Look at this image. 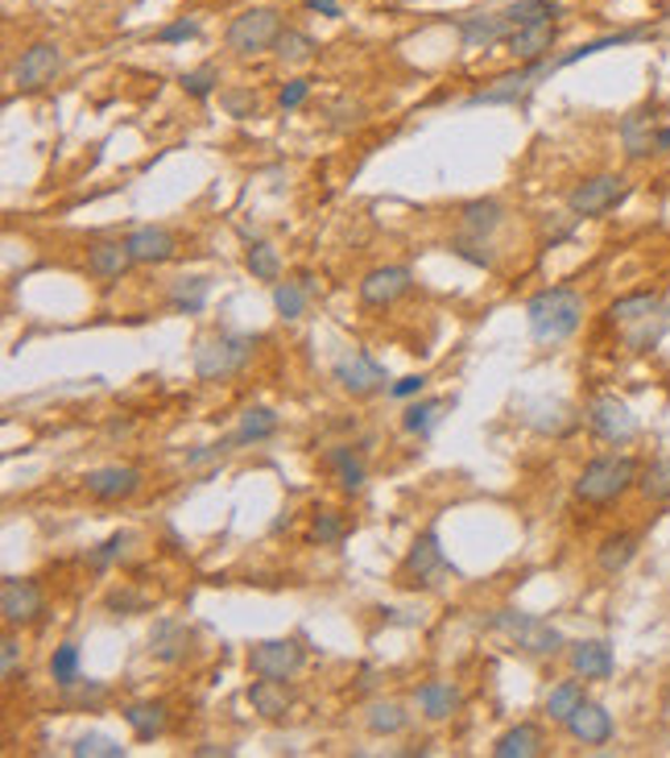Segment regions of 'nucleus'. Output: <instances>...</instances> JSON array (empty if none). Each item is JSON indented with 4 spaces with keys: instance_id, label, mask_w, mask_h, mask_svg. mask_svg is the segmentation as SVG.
Masks as SVG:
<instances>
[{
    "instance_id": "nucleus-1",
    "label": "nucleus",
    "mask_w": 670,
    "mask_h": 758,
    "mask_svg": "<svg viewBox=\"0 0 670 758\" xmlns=\"http://www.w3.org/2000/svg\"><path fill=\"white\" fill-rule=\"evenodd\" d=\"M526 324H530V336L538 345H563L579 332L584 324V295L571 290V286H550V290H538L526 303Z\"/></svg>"
},
{
    "instance_id": "nucleus-2",
    "label": "nucleus",
    "mask_w": 670,
    "mask_h": 758,
    "mask_svg": "<svg viewBox=\"0 0 670 758\" xmlns=\"http://www.w3.org/2000/svg\"><path fill=\"white\" fill-rule=\"evenodd\" d=\"M638 477H641V469L633 457H596L579 469L576 498L584 505H608V502H617L625 490H633Z\"/></svg>"
},
{
    "instance_id": "nucleus-3",
    "label": "nucleus",
    "mask_w": 670,
    "mask_h": 758,
    "mask_svg": "<svg viewBox=\"0 0 670 758\" xmlns=\"http://www.w3.org/2000/svg\"><path fill=\"white\" fill-rule=\"evenodd\" d=\"M488 631H497L501 638H509L522 655H534V659H550L567 647L559 626H550L546 617L538 614H522V610H497L488 617Z\"/></svg>"
},
{
    "instance_id": "nucleus-4",
    "label": "nucleus",
    "mask_w": 670,
    "mask_h": 758,
    "mask_svg": "<svg viewBox=\"0 0 670 758\" xmlns=\"http://www.w3.org/2000/svg\"><path fill=\"white\" fill-rule=\"evenodd\" d=\"M252 357V336H240V332H216V336H203L199 345H195V357H190V369H195V378L199 381H224L240 373Z\"/></svg>"
},
{
    "instance_id": "nucleus-5",
    "label": "nucleus",
    "mask_w": 670,
    "mask_h": 758,
    "mask_svg": "<svg viewBox=\"0 0 670 758\" xmlns=\"http://www.w3.org/2000/svg\"><path fill=\"white\" fill-rule=\"evenodd\" d=\"M455 576V564L443 555V543H439L435 531H422L414 543H410V552L405 560L398 564V585L402 588H439L443 581H452Z\"/></svg>"
},
{
    "instance_id": "nucleus-6",
    "label": "nucleus",
    "mask_w": 670,
    "mask_h": 758,
    "mask_svg": "<svg viewBox=\"0 0 670 758\" xmlns=\"http://www.w3.org/2000/svg\"><path fill=\"white\" fill-rule=\"evenodd\" d=\"M281 30H286V25H281L278 9H269V4H261V9H245L240 17H233V25L224 33V47L233 50L236 59H257V54H266V50L278 47Z\"/></svg>"
},
{
    "instance_id": "nucleus-7",
    "label": "nucleus",
    "mask_w": 670,
    "mask_h": 758,
    "mask_svg": "<svg viewBox=\"0 0 670 758\" xmlns=\"http://www.w3.org/2000/svg\"><path fill=\"white\" fill-rule=\"evenodd\" d=\"M559 66H555V59H538V63H526L522 71H509V75H501V80H493L488 88H481V92L468 95V109H493V104H526L530 100V92L538 88L543 80H550Z\"/></svg>"
},
{
    "instance_id": "nucleus-8",
    "label": "nucleus",
    "mask_w": 670,
    "mask_h": 758,
    "mask_svg": "<svg viewBox=\"0 0 670 758\" xmlns=\"http://www.w3.org/2000/svg\"><path fill=\"white\" fill-rule=\"evenodd\" d=\"M629 178L625 174H592L567 191V212H576L579 221H596L612 207H621L629 199Z\"/></svg>"
},
{
    "instance_id": "nucleus-9",
    "label": "nucleus",
    "mask_w": 670,
    "mask_h": 758,
    "mask_svg": "<svg viewBox=\"0 0 670 758\" xmlns=\"http://www.w3.org/2000/svg\"><path fill=\"white\" fill-rule=\"evenodd\" d=\"M588 427H592L596 436L605 443H612V448H625V443L638 440V414H633V407L625 402V398L617 395H600L588 402Z\"/></svg>"
},
{
    "instance_id": "nucleus-10",
    "label": "nucleus",
    "mask_w": 670,
    "mask_h": 758,
    "mask_svg": "<svg viewBox=\"0 0 670 758\" xmlns=\"http://www.w3.org/2000/svg\"><path fill=\"white\" fill-rule=\"evenodd\" d=\"M331 381L340 386L343 395L352 398H369L377 395V390H385V365L373 361L364 348H348L343 357H336V365H331Z\"/></svg>"
},
{
    "instance_id": "nucleus-11",
    "label": "nucleus",
    "mask_w": 670,
    "mask_h": 758,
    "mask_svg": "<svg viewBox=\"0 0 670 758\" xmlns=\"http://www.w3.org/2000/svg\"><path fill=\"white\" fill-rule=\"evenodd\" d=\"M307 667V647L298 638H266L249 647V672L266 679H295Z\"/></svg>"
},
{
    "instance_id": "nucleus-12",
    "label": "nucleus",
    "mask_w": 670,
    "mask_h": 758,
    "mask_svg": "<svg viewBox=\"0 0 670 758\" xmlns=\"http://www.w3.org/2000/svg\"><path fill=\"white\" fill-rule=\"evenodd\" d=\"M59 71H63V47L42 38L30 50H21V59L13 63V83L21 92H42L47 83H54Z\"/></svg>"
},
{
    "instance_id": "nucleus-13",
    "label": "nucleus",
    "mask_w": 670,
    "mask_h": 758,
    "mask_svg": "<svg viewBox=\"0 0 670 758\" xmlns=\"http://www.w3.org/2000/svg\"><path fill=\"white\" fill-rule=\"evenodd\" d=\"M414 290V269L410 266H377L360 278V303L364 307H393Z\"/></svg>"
},
{
    "instance_id": "nucleus-14",
    "label": "nucleus",
    "mask_w": 670,
    "mask_h": 758,
    "mask_svg": "<svg viewBox=\"0 0 670 758\" xmlns=\"http://www.w3.org/2000/svg\"><path fill=\"white\" fill-rule=\"evenodd\" d=\"M42 610H47V597L33 581H21V576L0 581V617H4V626H25Z\"/></svg>"
},
{
    "instance_id": "nucleus-15",
    "label": "nucleus",
    "mask_w": 670,
    "mask_h": 758,
    "mask_svg": "<svg viewBox=\"0 0 670 758\" xmlns=\"http://www.w3.org/2000/svg\"><path fill=\"white\" fill-rule=\"evenodd\" d=\"M83 490L95 502H128L141 490V473L128 464H104V469H92L83 477Z\"/></svg>"
},
{
    "instance_id": "nucleus-16",
    "label": "nucleus",
    "mask_w": 670,
    "mask_h": 758,
    "mask_svg": "<svg viewBox=\"0 0 670 758\" xmlns=\"http://www.w3.org/2000/svg\"><path fill=\"white\" fill-rule=\"evenodd\" d=\"M455 30H460L464 50H493L505 47V38L514 33V25L505 21V13H468L455 21Z\"/></svg>"
},
{
    "instance_id": "nucleus-17",
    "label": "nucleus",
    "mask_w": 670,
    "mask_h": 758,
    "mask_svg": "<svg viewBox=\"0 0 670 758\" xmlns=\"http://www.w3.org/2000/svg\"><path fill=\"white\" fill-rule=\"evenodd\" d=\"M555 42H559V21H538V25H522L509 33L505 50L522 63H538V59H550Z\"/></svg>"
},
{
    "instance_id": "nucleus-18",
    "label": "nucleus",
    "mask_w": 670,
    "mask_h": 758,
    "mask_svg": "<svg viewBox=\"0 0 670 758\" xmlns=\"http://www.w3.org/2000/svg\"><path fill=\"white\" fill-rule=\"evenodd\" d=\"M125 245L137 266H166V262H174V253H178V237H174L171 228H133L125 237Z\"/></svg>"
},
{
    "instance_id": "nucleus-19",
    "label": "nucleus",
    "mask_w": 670,
    "mask_h": 758,
    "mask_svg": "<svg viewBox=\"0 0 670 758\" xmlns=\"http://www.w3.org/2000/svg\"><path fill=\"white\" fill-rule=\"evenodd\" d=\"M612 713L605 705H596V700H584L571 717H567V734L576 738L579 746H605L612 738Z\"/></svg>"
},
{
    "instance_id": "nucleus-20",
    "label": "nucleus",
    "mask_w": 670,
    "mask_h": 758,
    "mask_svg": "<svg viewBox=\"0 0 670 758\" xmlns=\"http://www.w3.org/2000/svg\"><path fill=\"white\" fill-rule=\"evenodd\" d=\"M567 659H571V672H576L579 679H608L617 672L612 647H608L605 638H579V643H571Z\"/></svg>"
},
{
    "instance_id": "nucleus-21",
    "label": "nucleus",
    "mask_w": 670,
    "mask_h": 758,
    "mask_svg": "<svg viewBox=\"0 0 670 758\" xmlns=\"http://www.w3.org/2000/svg\"><path fill=\"white\" fill-rule=\"evenodd\" d=\"M128 266H137V262H133L125 240H95L92 249H87V274L100 278V283H121Z\"/></svg>"
},
{
    "instance_id": "nucleus-22",
    "label": "nucleus",
    "mask_w": 670,
    "mask_h": 758,
    "mask_svg": "<svg viewBox=\"0 0 670 758\" xmlns=\"http://www.w3.org/2000/svg\"><path fill=\"white\" fill-rule=\"evenodd\" d=\"M187 651H190L187 622H178V617L154 622V631H150V655H154L157 664H178V659H187Z\"/></svg>"
},
{
    "instance_id": "nucleus-23",
    "label": "nucleus",
    "mask_w": 670,
    "mask_h": 758,
    "mask_svg": "<svg viewBox=\"0 0 670 758\" xmlns=\"http://www.w3.org/2000/svg\"><path fill=\"white\" fill-rule=\"evenodd\" d=\"M121 717H125V726L137 734V742H154V738H162L166 726H171L166 700H133V705L121 709Z\"/></svg>"
},
{
    "instance_id": "nucleus-24",
    "label": "nucleus",
    "mask_w": 670,
    "mask_h": 758,
    "mask_svg": "<svg viewBox=\"0 0 670 758\" xmlns=\"http://www.w3.org/2000/svg\"><path fill=\"white\" fill-rule=\"evenodd\" d=\"M249 705H252V713L261 717V721H281L286 713H290V693H286V684L281 679H266V676H257L249 684Z\"/></svg>"
},
{
    "instance_id": "nucleus-25",
    "label": "nucleus",
    "mask_w": 670,
    "mask_h": 758,
    "mask_svg": "<svg viewBox=\"0 0 670 758\" xmlns=\"http://www.w3.org/2000/svg\"><path fill=\"white\" fill-rule=\"evenodd\" d=\"M414 700H419V713L426 721H447L460 709V688L447 684V679H426Z\"/></svg>"
},
{
    "instance_id": "nucleus-26",
    "label": "nucleus",
    "mask_w": 670,
    "mask_h": 758,
    "mask_svg": "<svg viewBox=\"0 0 670 758\" xmlns=\"http://www.w3.org/2000/svg\"><path fill=\"white\" fill-rule=\"evenodd\" d=\"M543 729L522 721V726L505 729L497 742H493V758H538L543 755Z\"/></svg>"
},
{
    "instance_id": "nucleus-27",
    "label": "nucleus",
    "mask_w": 670,
    "mask_h": 758,
    "mask_svg": "<svg viewBox=\"0 0 670 758\" xmlns=\"http://www.w3.org/2000/svg\"><path fill=\"white\" fill-rule=\"evenodd\" d=\"M638 535H629V531H621V535H608L600 547H596V568L605 572V576H617V572H625L633 560H638Z\"/></svg>"
},
{
    "instance_id": "nucleus-28",
    "label": "nucleus",
    "mask_w": 670,
    "mask_h": 758,
    "mask_svg": "<svg viewBox=\"0 0 670 758\" xmlns=\"http://www.w3.org/2000/svg\"><path fill=\"white\" fill-rule=\"evenodd\" d=\"M460 224H464V233L468 237H493L501 224H505V207L497 199H472V204L460 207Z\"/></svg>"
},
{
    "instance_id": "nucleus-29",
    "label": "nucleus",
    "mask_w": 670,
    "mask_h": 758,
    "mask_svg": "<svg viewBox=\"0 0 670 758\" xmlns=\"http://www.w3.org/2000/svg\"><path fill=\"white\" fill-rule=\"evenodd\" d=\"M621 142L629 150V158H646V154H658V125L654 116L646 112H629L621 121Z\"/></svg>"
},
{
    "instance_id": "nucleus-30",
    "label": "nucleus",
    "mask_w": 670,
    "mask_h": 758,
    "mask_svg": "<svg viewBox=\"0 0 670 758\" xmlns=\"http://www.w3.org/2000/svg\"><path fill=\"white\" fill-rule=\"evenodd\" d=\"M274 431H278V411L274 407H249V411L240 414V423H236L228 440H233V448H249V443L269 440Z\"/></svg>"
},
{
    "instance_id": "nucleus-31",
    "label": "nucleus",
    "mask_w": 670,
    "mask_h": 758,
    "mask_svg": "<svg viewBox=\"0 0 670 758\" xmlns=\"http://www.w3.org/2000/svg\"><path fill=\"white\" fill-rule=\"evenodd\" d=\"M328 469L336 473V485H340L343 493H360L364 490V481H369V469H364V460L348 448V443H340V448H331L328 452Z\"/></svg>"
},
{
    "instance_id": "nucleus-32",
    "label": "nucleus",
    "mask_w": 670,
    "mask_h": 758,
    "mask_svg": "<svg viewBox=\"0 0 670 758\" xmlns=\"http://www.w3.org/2000/svg\"><path fill=\"white\" fill-rule=\"evenodd\" d=\"M207 295H212V278H203V274L178 278L171 286V311H178V316H199L203 307H207Z\"/></svg>"
},
{
    "instance_id": "nucleus-33",
    "label": "nucleus",
    "mask_w": 670,
    "mask_h": 758,
    "mask_svg": "<svg viewBox=\"0 0 670 758\" xmlns=\"http://www.w3.org/2000/svg\"><path fill=\"white\" fill-rule=\"evenodd\" d=\"M658 311H662V299H658L654 290H641V295H625V299L612 303V307H608V319L621 324V328H633V324L658 316Z\"/></svg>"
},
{
    "instance_id": "nucleus-34",
    "label": "nucleus",
    "mask_w": 670,
    "mask_h": 758,
    "mask_svg": "<svg viewBox=\"0 0 670 758\" xmlns=\"http://www.w3.org/2000/svg\"><path fill=\"white\" fill-rule=\"evenodd\" d=\"M443 411H447V398H419V402H410V407H405L402 427L410 431V436L426 440V436H431V431L439 427Z\"/></svg>"
},
{
    "instance_id": "nucleus-35",
    "label": "nucleus",
    "mask_w": 670,
    "mask_h": 758,
    "mask_svg": "<svg viewBox=\"0 0 670 758\" xmlns=\"http://www.w3.org/2000/svg\"><path fill=\"white\" fill-rule=\"evenodd\" d=\"M505 21L522 30V25H538V21H559L563 17V4L559 0H514L509 9H501Z\"/></svg>"
},
{
    "instance_id": "nucleus-36",
    "label": "nucleus",
    "mask_w": 670,
    "mask_h": 758,
    "mask_svg": "<svg viewBox=\"0 0 670 758\" xmlns=\"http://www.w3.org/2000/svg\"><path fill=\"white\" fill-rule=\"evenodd\" d=\"M584 700H588V696H584V684H579V679H563V684H555V688L546 693V717L559 721V726H567V717H571Z\"/></svg>"
},
{
    "instance_id": "nucleus-37",
    "label": "nucleus",
    "mask_w": 670,
    "mask_h": 758,
    "mask_svg": "<svg viewBox=\"0 0 670 758\" xmlns=\"http://www.w3.org/2000/svg\"><path fill=\"white\" fill-rule=\"evenodd\" d=\"M405 726H410V713H405V705H398V700H381V705H373L369 717H364V729H369L373 738H393V734H402Z\"/></svg>"
},
{
    "instance_id": "nucleus-38",
    "label": "nucleus",
    "mask_w": 670,
    "mask_h": 758,
    "mask_svg": "<svg viewBox=\"0 0 670 758\" xmlns=\"http://www.w3.org/2000/svg\"><path fill=\"white\" fill-rule=\"evenodd\" d=\"M245 266H249L257 283H278L281 278V257L269 240H252L249 249H245Z\"/></svg>"
},
{
    "instance_id": "nucleus-39",
    "label": "nucleus",
    "mask_w": 670,
    "mask_h": 758,
    "mask_svg": "<svg viewBox=\"0 0 670 758\" xmlns=\"http://www.w3.org/2000/svg\"><path fill=\"white\" fill-rule=\"evenodd\" d=\"M638 490L646 502H670V457H658L641 469Z\"/></svg>"
},
{
    "instance_id": "nucleus-40",
    "label": "nucleus",
    "mask_w": 670,
    "mask_h": 758,
    "mask_svg": "<svg viewBox=\"0 0 670 758\" xmlns=\"http://www.w3.org/2000/svg\"><path fill=\"white\" fill-rule=\"evenodd\" d=\"M315 38L302 30H281L278 47H274V54H278L281 63H311L315 59Z\"/></svg>"
},
{
    "instance_id": "nucleus-41",
    "label": "nucleus",
    "mask_w": 670,
    "mask_h": 758,
    "mask_svg": "<svg viewBox=\"0 0 670 758\" xmlns=\"http://www.w3.org/2000/svg\"><path fill=\"white\" fill-rule=\"evenodd\" d=\"M307 286L302 283H274V307L281 319H302L307 316Z\"/></svg>"
},
{
    "instance_id": "nucleus-42",
    "label": "nucleus",
    "mask_w": 670,
    "mask_h": 758,
    "mask_svg": "<svg viewBox=\"0 0 670 758\" xmlns=\"http://www.w3.org/2000/svg\"><path fill=\"white\" fill-rule=\"evenodd\" d=\"M50 676H54V684L59 688H75L79 684V647L75 643H63V647H54V655H50Z\"/></svg>"
},
{
    "instance_id": "nucleus-43",
    "label": "nucleus",
    "mask_w": 670,
    "mask_h": 758,
    "mask_svg": "<svg viewBox=\"0 0 670 758\" xmlns=\"http://www.w3.org/2000/svg\"><path fill=\"white\" fill-rule=\"evenodd\" d=\"M71 755L75 758H125V746L109 738V734H79L71 742Z\"/></svg>"
},
{
    "instance_id": "nucleus-44",
    "label": "nucleus",
    "mask_w": 670,
    "mask_h": 758,
    "mask_svg": "<svg viewBox=\"0 0 670 758\" xmlns=\"http://www.w3.org/2000/svg\"><path fill=\"white\" fill-rule=\"evenodd\" d=\"M178 88H183L190 100H212V95L219 92V66L216 63L195 66V71H187V75L178 80Z\"/></svg>"
},
{
    "instance_id": "nucleus-45",
    "label": "nucleus",
    "mask_w": 670,
    "mask_h": 758,
    "mask_svg": "<svg viewBox=\"0 0 670 758\" xmlns=\"http://www.w3.org/2000/svg\"><path fill=\"white\" fill-rule=\"evenodd\" d=\"M452 253L460 257V262H468V266H476V269H493V266H497V257L488 253V240H484V237H468V233H464V237L452 240Z\"/></svg>"
},
{
    "instance_id": "nucleus-46",
    "label": "nucleus",
    "mask_w": 670,
    "mask_h": 758,
    "mask_svg": "<svg viewBox=\"0 0 670 758\" xmlns=\"http://www.w3.org/2000/svg\"><path fill=\"white\" fill-rule=\"evenodd\" d=\"M662 332H667V319H662V311H658V316L633 324V328L625 332V345L633 348V352H646V348H654L658 340H662Z\"/></svg>"
},
{
    "instance_id": "nucleus-47",
    "label": "nucleus",
    "mask_w": 670,
    "mask_h": 758,
    "mask_svg": "<svg viewBox=\"0 0 670 758\" xmlns=\"http://www.w3.org/2000/svg\"><path fill=\"white\" fill-rule=\"evenodd\" d=\"M311 539L319 543V547H336V543L343 539V519L336 514V510H315Z\"/></svg>"
},
{
    "instance_id": "nucleus-48",
    "label": "nucleus",
    "mask_w": 670,
    "mask_h": 758,
    "mask_svg": "<svg viewBox=\"0 0 670 758\" xmlns=\"http://www.w3.org/2000/svg\"><path fill=\"white\" fill-rule=\"evenodd\" d=\"M125 543H128L125 531H116V535L104 539V543H100V547L92 552V560H87V564H92V572H100V576H104V572L112 568V560H116V555L125 552Z\"/></svg>"
},
{
    "instance_id": "nucleus-49",
    "label": "nucleus",
    "mask_w": 670,
    "mask_h": 758,
    "mask_svg": "<svg viewBox=\"0 0 670 758\" xmlns=\"http://www.w3.org/2000/svg\"><path fill=\"white\" fill-rule=\"evenodd\" d=\"M190 38H199V21H195V17H178V21H171V25H162V30H157V42H162V47L190 42Z\"/></svg>"
},
{
    "instance_id": "nucleus-50",
    "label": "nucleus",
    "mask_w": 670,
    "mask_h": 758,
    "mask_svg": "<svg viewBox=\"0 0 670 758\" xmlns=\"http://www.w3.org/2000/svg\"><path fill=\"white\" fill-rule=\"evenodd\" d=\"M109 610H116V614H141V610H150V597L145 593H133V588H116V593H109Z\"/></svg>"
},
{
    "instance_id": "nucleus-51",
    "label": "nucleus",
    "mask_w": 670,
    "mask_h": 758,
    "mask_svg": "<svg viewBox=\"0 0 670 758\" xmlns=\"http://www.w3.org/2000/svg\"><path fill=\"white\" fill-rule=\"evenodd\" d=\"M576 221H579L576 212H567V216H559V212H550V216L543 221V233L550 237V245H555V240H567L571 233H576Z\"/></svg>"
},
{
    "instance_id": "nucleus-52",
    "label": "nucleus",
    "mask_w": 670,
    "mask_h": 758,
    "mask_svg": "<svg viewBox=\"0 0 670 758\" xmlns=\"http://www.w3.org/2000/svg\"><path fill=\"white\" fill-rule=\"evenodd\" d=\"M311 95V80H290L286 88L278 92V109L281 112H295V109H302V100Z\"/></svg>"
},
{
    "instance_id": "nucleus-53",
    "label": "nucleus",
    "mask_w": 670,
    "mask_h": 758,
    "mask_svg": "<svg viewBox=\"0 0 670 758\" xmlns=\"http://www.w3.org/2000/svg\"><path fill=\"white\" fill-rule=\"evenodd\" d=\"M17 664H21V643H17V634H4V643H0V676L13 679Z\"/></svg>"
},
{
    "instance_id": "nucleus-54",
    "label": "nucleus",
    "mask_w": 670,
    "mask_h": 758,
    "mask_svg": "<svg viewBox=\"0 0 670 758\" xmlns=\"http://www.w3.org/2000/svg\"><path fill=\"white\" fill-rule=\"evenodd\" d=\"M422 390H426V373H410V378H398L390 386V398H398V402H410V398H419Z\"/></svg>"
},
{
    "instance_id": "nucleus-55",
    "label": "nucleus",
    "mask_w": 670,
    "mask_h": 758,
    "mask_svg": "<svg viewBox=\"0 0 670 758\" xmlns=\"http://www.w3.org/2000/svg\"><path fill=\"white\" fill-rule=\"evenodd\" d=\"M219 104L233 112V116H252V112H257V95L252 92H224L219 95Z\"/></svg>"
},
{
    "instance_id": "nucleus-56",
    "label": "nucleus",
    "mask_w": 670,
    "mask_h": 758,
    "mask_svg": "<svg viewBox=\"0 0 670 758\" xmlns=\"http://www.w3.org/2000/svg\"><path fill=\"white\" fill-rule=\"evenodd\" d=\"M302 4L319 17H340V0H302Z\"/></svg>"
},
{
    "instance_id": "nucleus-57",
    "label": "nucleus",
    "mask_w": 670,
    "mask_h": 758,
    "mask_svg": "<svg viewBox=\"0 0 670 758\" xmlns=\"http://www.w3.org/2000/svg\"><path fill=\"white\" fill-rule=\"evenodd\" d=\"M199 758H216V755H233V746H216V742H207V746H199L195 750Z\"/></svg>"
}]
</instances>
